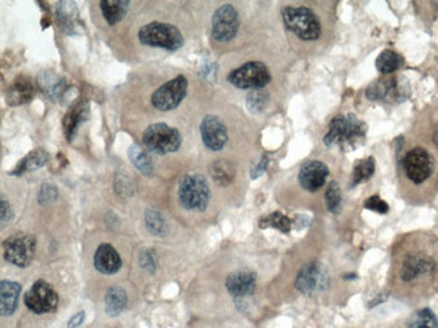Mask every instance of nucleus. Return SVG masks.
<instances>
[{
  "label": "nucleus",
  "mask_w": 438,
  "mask_h": 328,
  "mask_svg": "<svg viewBox=\"0 0 438 328\" xmlns=\"http://www.w3.org/2000/svg\"><path fill=\"white\" fill-rule=\"evenodd\" d=\"M366 130V124L352 113L346 117L337 116L329 124L324 143L327 147L340 146L343 150L350 151L364 141Z\"/></svg>",
  "instance_id": "f257e3e1"
},
{
  "label": "nucleus",
  "mask_w": 438,
  "mask_h": 328,
  "mask_svg": "<svg viewBox=\"0 0 438 328\" xmlns=\"http://www.w3.org/2000/svg\"><path fill=\"white\" fill-rule=\"evenodd\" d=\"M178 202L189 212H204L211 199V189L206 179L200 174L184 176L178 186Z\"/></svg>",
  "instance_id": "f03ea898"
},
{
  "label": "nucleus",
  "mask_w": 438,
  "mask_h": 328,
  "mask_svg": "<svg viewBox=\"0 0 438 328\" xmlns=\"http://www.w3.org/2000/svg\"><path fill=\"white\" fill-rule=\"evenodd\" d=\"M282 18L287 30L302 41H316L321 37V23L307 7H286Z\"/></svg>",
  "instance_id": "7ed1b4c3"
},
{
  "label": "nucleus",
  "mask_w": 438,
  "mask_h": 328,
  "mask_svg": "<svg viewBox=\"0 0 438 328\" xmlns=\"http://www.w3.org/2000/svg\"><path fill=\"white\" fill-rule=\"evenodd\" d=\"M142 141L147 151L158 156H163L179 150L182 144V136L178 130L165 123H155L145 130Z\"/></svg>",
  "instance_id": "20e7f679"
},
{
  "label": "nucleus",
  "mask_w": 438,
  "mask_h": 328,
  "mask_svg": "<svg viewBox=\"0 0 438 328\" xmlns=\"http://www.w3.org/2000/svg\"><path fill=\"white\" fill-rule=\"evenodd\" d=\"M138 37L142 44L165 49L169 51H175L184 44L181 31L169 23L152 22L145 24L140 27Z\"/></svg>",
  "instance_id": "39448f33"
},
{
  "label": "nucleus",
  "mask_w": 438,
  "mask_h": 328,
  "mask_svg": "<svg viewBox=\"0 0 438 328\" xmlns=\"http://www.w3.org/2000/svg\"><path fill=\"white\" fill-rule=\"evenodd\" d=\"M229 84L239 89H262L271 81L268 67L259 61L247 62L232 70L228 76Z\"/></svg>",
  "instance_id": "423d86ee"
},
{
  "label": "nucleus",
  "mask_w": 438,
  "mask_h": 328,
  "mask_svg": "<svg viewBox=\"0 0 438 328\" xmlns=\"http://www.w3.org/2000/svg\"><path fill=\"white\" fill-rule=\"evenodd\" d=\"M402 166L407 179L414 184L425 183L435 171L433 156L421 147L413 148L406 153Z\"/></svg>",
  "instance_id": "0eeeda50"
},
{
  "label": "nucleus",
  "mask_w": 438,
  "mask_h": 328,
  "mask_svg": "<svg viewBox=\"0 0 438 328\" xmlns=\"http://www.w3.org/2000/svg\"><path fill=\"white\" fill-rule=\"evenodd\" d=\"M330 283L328 269L320 261L307 263L298 272L295 286L304 295H314L325 291Z\"/></svg>",
  "instance_id": "6e6552de"
},
{
  "label": "nucleus",
  "mask_w": 438,
  "mask_h": 328,
  "mask_svg": "<svg viewBox=\"0 0 438 328\" xmlns=\"http://www.w3.org/2000/svg\"><path fill=\"white\" fill-rule=\"evenodd\" d=\"M188 92V80L185 76H177L173 80L156 89L152 97L154 108L162 112L173 110L182 103Z\"/></svg>",
  "instance_id": "1a4fd4ad"
},
{
  "label": "nucleus",
  "mask_w": 438,
  "mask_h": 328,
  "mask_svg": "<svg viewBox=\"0 0 438 328\" xmlns=\"http://www.w3.org/2000/svg\"><path fill=\"white\" fill-rule=\"evenodd\" d=\"M410 93V87L405 78L400 77H382L366 90V96L371 101L393 100L395 103L403 101Z\"/></svg>",
  "instance_id": "9d476101"
},
{
  "label": "nucleus",
  "mask_w": 438,
  "mask_h": 328,
  "mask_svg": "<svg viewBox=\"0 0 438 328\" xmlns=\"http://www.w3.org/2000/svg\"><path fill=\"white\" fill-rule=\"evenodd\" d=\"M241 26V19L236 8L231 4L219 7L212 17V38L218 42L232 41Z\"/></svg>",
  "instance_id": "9b49d317"
},
{
  "label": "nucleus",
  "mask_w": 438,
  "mask_h": 328,
  "mask_svg": "<svg viewBox=\"0 0 438 328\" xmlns=\"http://www.w3.org/2000/svg\"><path fill=\"white\" fill-rule=\"evenodd\" d=\"M4 259L15 266H29L35 254V239L30 234H15L4 241Z\"/></svg>",
  "instance_id": "f8f14e48"
},
{
  "label": "nucleus",
  "mask_w": 438,
  "mask_h": 328,
  "mask_svg": "<svg viewBox=\"0 0 438 328\" xmlns=\"http://www.w3.org/2000/svg\"><path fill=\"white\" fill-rule=\"evenodd\" d=\"M24 304L34 313H50L58 306V295L51 285L38 280L26 292Z\"/></svg>",
  "instance_id": "ddd939ff"
},
{
  "label": "nucleus",
  "mask_w": 438,
  "mask_h": 328,
  "mask_svg": "<svg viewBox=\"0 0 438 328\" xmlns=\"http://www.w3.org/2000/svg\"><path fill=\"white\" fill-rule=\"evenodd\" d=\"M201 139L206 148L212 151H220L228 141V131L225 124L215 114H208L202 119L201 126Z\"/></svg>",
  "instance_id": "4468645a"
},
{
  "label": "nucleus",
  "mask_w": 438,
  "mask_h": 328,
  "mask_svg": "<svg viewBox=\"0 0 438 328\" xmlns=\"http://www.w3.org/2000/svg\"><path fill=\"white\" fill-rule=\"evenodd\" d=\"M435 268V261L423 253H413L407 256L400 265L399 277L403 283H413L429 275Z\"/></svg>",
  "instance_id": "2eb2a0df"
},
{
  "label": "nucleus",
  "mask_w": 438,
  "mask_h": 328,
  "mask_svg": "<svg viewBox=\"0 0 438 328\" xmlns=\"http://www.w3.org/2000/svg\"><path fill=\"white\" fill-rule=\"evenodd\" d=\"M328 176L329 169L325 163L320 160H311L301 167L298 173V182L304 190L314 193L325 184Z\"/></svg>",
  "instance_id": "dca6fc26"
},
{
  "label": "nucleus",
  "mask_w": 438,
  "mask_h": 328,
  "mask_svg": "<svg viewBox=\"0 0 438 328\" xmlns=\"http://www.w3.org/2000/svg\"><path fill=\"white\" fill-rule=\"evenodd\" d=\"M227 291L234 297H245L255 292L257 275L248 269H239L228 275L225 280Z\"/></svg>",
  "instance_id": "f3484780"
},
{
  "label": "nucleus",
  "mask_w": 438,
  "mask_h": 328,
  "mask_svg": "<svg viewBox=\"0 0 438 328\" xmlns=\"http://www.w3.org/2000/svg\"><path fill=\"white\" fill-rule=\"evenodd\" d=\"M93 264L100 273L111 276L119 272V269L122 268V259L116 249L111 246L110 243H102L95 253Z\"/></svg>",
  "instance_id": "a211bd4d"
},
{
  "label": "nucleus",
  "mask_w": 438,
  "mask_h": 328,
  "mask_svg": "<svg viewBox=\"0 0 438 328\" xmlns=\"http://www.w3.org/2000/svg\"><path fill=\"white\" fill-rule=\"evenodd\" d=\"M88 117H89V107H88L87 100H80L66 113L65 119H64V132H65L66 140L69 143L74 139L80 126L87 120Z\"/></svg>",
  "instance_id": "6ab92c4d"
},
{
  "label": "nucleus",
  "mask_w": 438,
  "mask_h": 328,
  "mask_svg": "<svg viewBox=\"0 0 438 328\" xmlns=\"http://www.w3.org/2000/svg\"><path fill=\"white\" fill-rule=\"evenodd\" d=\"M34 94H35V89L33 87L30 78L21 76L14 81V84L7 90L6 100L10 105L15 107V105H22V104L31 101Z\"/></svg>",
  "instance_id": "aec40b11"
},
{
  "label": "nucleus",
  "mask_w": 438,
  "mask_h": 328,
  "mask_svg": "<svg viewBox=\"0 0 438 328\" xmlns=\"http://www.w3.org/2000/svg\"><path fill=\"white\" fill-rule=\"evenodd\" d=\"M21 292V285L15 282L3 280L0 283V312L3 318L11 316L17 307H18V297Z\"/></svg>",
  "instance_id": "412c9836"
},
{
  "label": "nucleus",
  "mask_w": 438,
  "mask_h": 328,
  "mask_svg": "<svg viewBox=\"0 0 438 328\" xmlns=\"http://www.w3.org/2000/svg\"><path fill=\"white\" fill-rule=\"evenodd\" d=\"M57 18L61 28L67 34H74L79 28V10L73 1H61L57 4Z\"/></svg>",
  "instance_id": "4be33fe9"
},
{
  "label": "nucleus",
  "mask_w": 438,
  "mask_h": 328,
  "mask_svg": "<svg viewBox=\"0 0 438 328\" xmlns=\"http://www.w3.org/2000/svg\"><path fill=\"white\" fill-rule=\"evenodd\" d=\"M47 160H49V153L44 150L42 148L34 150L23 157L22 160L18 163V166L15 167V170L10 173V175H22L27 171L30 173V171L38 170L47 163Z\"/></svg>",
  "instance_id": "5701e85b"
},
{
  "label": "nucleus",
  "mask_w": 438,
  "mask_h": 328,
  "mask_svg": "<svg viewBox=\"0 0 438 328\" xmlns=\"http://www.w3.org/2000/svg\"><path fill=\"white\" fill-rule=\"evenodd\" d=\"M129 6H130V1H123V0H102L100 1L103 17L110 26H115L126 17L129 11Z\"/></svg>",
  "instance_id": "b1692460"
},
{
  "label": "nucleus",
  "mask_w": 438,
  "mask_h": 328,
  "mask_svg": "<svg viewBox=\"0 0 438 328\" xmlns=\"http://www.w3.org/2000/svg\"><path fill=\"white\" fill-rule=\"evenodd\" d=\"M106 312L112 318L117 316L119 313L123 312V309L127 307V292L119 286V285H112L107 295H106Z\"/></svg>",
  "instance_id": "393cba45"
},
{
  "label": "nucleus",
  "mask_w": 438,
  "mask_h": 328,
  "mask_svg": "<svg viewBox=\"0 0 438 328\" xmlns=\"http://www.w3.org/2000/svg\"><path fill=\"white\" fill-rule=\"evenodd\" d=\"M211 175L221 187L229 186L235 179V166L229 160L220 159L212 163Z\"/></svg>",
  "instance_id": "a878e982"
},
{
  "label": "nucleus",
  "mask_w": 438,
  "mask_h": 328,
  "mask_svg": "<svg viewBox=\"0 0 438 328\" xmlns=\"http://www.w3.org/2000/svg\"><path fill=\"white\" fill-rule=\"evenodd\" d=\"M38 84L44 90V94H47L51 98H58L65 92L66 84L63 78L56 76L54 73L44 71L38 77Z\"/></svg>",
  "instance_id": "bb28decb"
},
{
  "label": "nucleus",
  "mask_w": 438,
  "mask_h": 328,
  "mask_svg": "<svg viewBox=\"0 0 438 328\" xmlns=\"http://www.w3.org/2000/svg\"><path fill=\"white\" fill-rule=\"evenodd\" d=\"M403 57L393 50H384L376 58L375 66L382 74H391L403 66Z\"/></svg>",
  "instance_id": "cd10ccee"
},
{
  "label": "nucleus",
  "mask_w": 438,
  "mask_h": 328,
  "mask_svg": "<svg viewBox=\"0 0 438 328\" xmlns=\"http://www.w3.org/2000/svg\"><path fill=\"white\" fill-rule=\"evenodd\" d=\"M129 157H130L133 167L136 170H139L143 175H153V159L149 156V153H146L142 147H139L136 144L131 146L129 148Z\"/></svg>",
  "instance_id": "c85d7f7f"
},
{
  "label": "nucleus",
  "mask_w": 438,
  "mask_h": 328,
  "mask_svg": "<svg viewBox=\"0 0 438 328\" xmlns=\"http://www.w3.org/2000/svg\"><path fill=\"white\" fill-rule=\"evenodd\" d=\"M145 219H146V227L154 236L163 237L169 233V225H168L165 217L159 212H156L154 209L146 210Z\"/></svg>",
  "instance_id": "c756f323"
},
{
  "label": "nucleus",
  "mask_w": 438,
  "mask_h": 328,
  "mask_svg": "<svg viewBox=\"0 0 438 328\" xmlns=\"http://www.w3.org/2000/svg\"><path fill=\"white\" fill-rule=\"evenodd\" d=\"M407 326L409 328H438L437 316L430 308H421L412 315Z\"/></svg>",
  "instance_id": "7c9ffc66"
},
{
  "label": "nucleus",
  "mask_w": 438,
  "mask_h": 328,
  "mask_svg": "<svg viewBox=\"0 0 438 328\" xmlns=\"http://www.w3.org/2000/svg\"><path fill=\"white\" fill-rule=\"evenodd\" d=\"M373 174H375V159L373 156L360 160L353 169L350 186H357L363 182H367Z\"/></svg>",
  "instance_id": "2f4dec72"
},
{
  "label": "nucleus",
  "mask_w": 438,
  "mask_h": 328,
  "mask_svg": "<svg viewBox=\"0 0 438 328\" xmlns=\"http://www.w3.org/2000/svg\"><path fill=\"white\" fill-rule=\"evenodd\" d=\"M291 223L293 221L290 218H287L285 214L277 212V213H273L267 217L261 219L259 221V226L264 229V227H274L282 233H289L291 230Z\"/></svg>",
  "instance_id": "473e14b6"
},
{
  "label": "nucleus",
  "mask_w": 438,
  "mask_h": 328,
  "mask_svg": "<svg viewBox=\"0 0 438 328\" xmlns=\"http://www.w3.org/2000/svg\"><path fill=\"white\" fill-rule=\"evenodd\" d=\"M268 101V94L262 89H255L247 94L245 105L251 113H262Z\"/></svg>",
  "instance_id": "72a5a7b5"
},
{
  "label": "nucleus",
  "mask_w": 438,
  "mask_h": 328,
  "mask_svg": "<svg viewBox=\"0 0 438 328\" xmlns=\"http://www.w3.org/2000/svg\"><path fill=\"white\" fill-rule=\"evenodd\" d=\"M325 203L330 213H339L341 210L343 198H341V189L337 182H330L325 193Z\"/></svg>",
  "instance_id": "f704fd0d"
},
{
  "label": "nucleus",
  "mask_w": 438,
  "mask_h": 328,
  "mask_svg": "<svg viewBox=\"0 0 438 328\" xmlns=\"http://www.w3.org/2000/svg\"><path fill=\"white\" fill-rule=\"evenodd\" d=\"M364 207L375 212V213H379V214H387L389 210H390V206L378 196H373V197L368 198L366 202H364Z\"/></svg>",
  "instance_id": "c9c22d12"
},
{
  "label": "nucleus",
  "mask_w": 438,
  "mask_h": 328,
  "mask_svg": "<svg viewBox=\"0 0 438 328\" xmlns=\"http://www.w3.org/2000/svg\"><path fill=\"white\" fill-rule=\"evenodd\" d=\"M57 189L56 186L50 184V183H44L38 196V202L41 205H49L50 202H53L54 199H57Z\"/></svg>",
  "instance_id": "e433bc0d"
},
{
  "label": "nucleus",
  "mask_w": 438,
  "mask_h": 328,
  "mask_svg": "<svg viewBox=\"0 0 438 328\" xmlns=\"http://www.w3.org/2000/svg\"><path fill=\"white\" fill-rule=\"evenodd\" d=\"M139 263H140V266H142L145 270L150 272L152 275H153L154 272H155V268H156V259H155V254H154V252H152V250H146V252H143V253L140 254V260H139Z\"/></svg>",
  "instance_id": "4c0bfd02"
},
{
  "label": "nucleus",
  "mask_w": 438,
  "mask_h": 328,
  "mask_svg": "<svg viewBox=\"0 0 438 328\" xmlns=\"http://www.w3.org/2000/svg\"><path fill=\"white\" fill-rule=\"evenodd\" d=\"M13 219V210L10 203L1 198V229L6 227V223L8 225V222Z\"/></svg>",
  "instance_id": "58836bf2"
},
{
  "label": "nucleus",
  "mask_w": 438,
  "mask_h": 328,
  "mask_svg": "<svg viewBox=\"0 0 438 328\" xmlns=\"http://www.w3.org/2000/svg\"><path fill=\"white\" fill-rule=\"evenodd\" d=\"M266 169H267V157L264 156L262 160H261V163L251 171V178H252V179H257L258 176L262 175L263 173L266 171Z\"/></svg>",
  "instance_id": "ea45409f"
},
{
  "label": "nucleus",
  "mask_w": 438,
  "mask_h": 328,
  "mask_svg": "<svg viewBox=\"0 0 438 328\" xmlns=\"http://www.w3.org/2000/svg\"><path fill=\"white\" fill-rule=\"evenodd\" d=\"M84 318H86V313L84 312H79L77 315H74L69 323H67V328H77L83 322H84Z\"/></svg>",
  "instance_id": "a19ab883"
},
{
  "label": "nucleus",
  "mask_w": 438,
  "mask_h": 328,
  "mask_svg": "<svg viewBox=\"0 0 438 328\" xmlns=\"http://www.w3.org/2000/svg\"><path fill=\"white\" fill-rule=\"evenodd\" d=\"M433 140H435L436 146H438V123L437 126L435 127V131H433Z\"/></svg>",
  "instance_id": "79ce46f5"
}]
</instances>
